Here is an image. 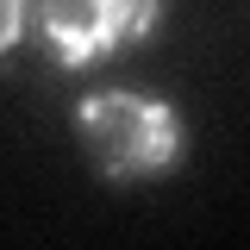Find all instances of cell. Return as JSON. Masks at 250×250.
I'll return each mask as SVG.
<instances>
[{
  "label": "cell",
  "instance_id": "3",
  "mask_svg": "<svg viewBox=\"0 0 250 250\" xmlns=\"http://www.w3.org/2000/svg\"><path fill=\"white\" fill-rule=\"evenodd\" d=\"M25 25H31V0H0V57L25 38Z\"/></svg>",
  "mask_w": 250,
  "mask_h": 250
},
{
  "label": "cell",
  "instance_id": "1",
  "mask_svg": "<svg viewBox=\"0 0 250 250\" xmlns=\"http://www.w3.org/2000/svg\"><path fill=\"white\" fill-rule=\"evenodd\" d=\"M75 138L100 175L144 182L163 169H182L188 156V119L144 88H100L75 100Z\"/></svg>",
  "mask_w": 250,
  "mask_h": 250
},
{
  "label": "cell",
  "instance_id": "2",
  "mask_svg": "<svg viewBox=\"0 0 250 250\" xmlns=\"http://www.w3.org/2000/svg\"><path fill=\"white\" fill-rule=\"evenodd\" d=\"M163 0H31V25L62 69H88L156 31Z\"/></svg>",
  "mask_w": 250,
  "mask_h": 250
}]
</instances>
